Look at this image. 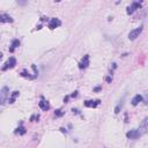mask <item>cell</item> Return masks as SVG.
Segmentation results:
<instances>
[{
	"mask_svg": "<svg viewBox=\"0 0 148 148\" xmlns=\"http://www.w3.org/2000/svg\"><path fill=\"white\" fill-rule=\"evenodd\" d=\"M15 65H16V60H15V58L11 57V58L5 62V65L3 66V71H7L8 68H13Z\"/></svg>",
	"mask_w": 148,
	"mask_h": 148,
	"instance_id": "6da1fadb",
	"label": "cell"
},
{
	"mask_svg": "<svg viewBox=\"0 0 148 148\" xmlns=\"http://www.w3.org/2000/svg\"><path fill=\"white\" fill-rule=\"evenodd\" d=\"M142 26H140L139 28H135L134 30H132L130 34H129V38L131 39V40H134L137 37H139V35L141 34V31H142Z\"/></svg>",
	"mask_w": 148,
	"mask_h": 148,
	"instance_id": "7a4b0ae2",
	"label": "cell"
},
{
	"mask_svg": "<svg viewBox=\"0 0 148 148\" xmlns=\"http://www.w3.org/2000/svg\"><path fill=\"white\" fill-rule=\"evenodd\" d=\"M140 135H141V132L139 130H131L130 132H127V134H126V137H127L129 139H132V140L138 139Z\"/></svg>",
	"mask_w": 148,
	"mask_h": 148,
	"instance_id": "3957f363",
	"label": "cell"
},
{
	"mask_svg": "<svg viewBox=\"0 0 148 148\" xmlns=\"http://www.w3.org/2000/svg\"><path fill=\"white\" fill-rule=\"evenodd\" d=\"M7 96H8V87H3L1 92H0V102H1L3 105L5 104Z\"/></svg>",
	"mask_w": 148,
	"mask_h": 148,
	"instance_id": "277c9868",
	"label": "cell"
},
{
	"mask_svg": "<svg viewBox=\"0 0 148 148\" xmlns=\"http://www.w3.org/2000/svg\"><path fill=\"white\" fill-rule=\"evenodd\" d=\"M89 65V56L88 54H86V56H83V58L81 59V61H80V64H79V68H86L87 66Z\"/></svg>",
	"mask_w": 148,
	"mask_h": 148,
	"instance_id": "5b68a950",
	"label": "cell"
},
{
	"mask_svg": "<svg viewBox=\"0 0 148 148\" xmlns=\"http://www.w3.org/2000/svg\"><path fill=\"white\" fill-rule=\"evenodd\" d=\"M139 131L141 132V134L145 133V132H148V117H146V118L142 120V123H141V125H140Z\"/></svg>",
	"mask_w": 148,
	"mask_h": 148,
	"instance_id": "8992f818",
	"label": "cell"
},
{
	"mask_svg": "<svg viewBox=\"0 0 148 148\" xmlns=\"http://www.w3.org/2000/svg\"><path fill=\"white\" fill-rule=\"evenodd\" d=\"M141 7V4L140 3H133L130 7H127V14H133L137 9H139Z\"/></svg>",
	"mask_w": 148,
	"mask_h": 148,
	"instance_id": "52a82bcc",
	"label": "cell"
},
{
	"mask_svg": "<svg viewBox=\"0 0 148 148\" xmlns=\"http://www.w3.org/2000/svg\"><path fill=\"white\" fill-rule=\"evenodd\" d=\"M100 103H101L100 100H95V101H86V102H84V105H86L87 108H96Z\"/></svg>",
	"mask_w": 148,
	"mask_h": 148,
	"instance_id": "ba28073f",
	"label": "cell"
},
{
	"mask_svg": "<svg viewBox=\"0 0 148 148\" xmlns=\"http://www.w3.org/2000/svg\"><path fill=\"white\" fill-rule=\"evenodd\" d=\"M60 25H61V22H60L58 19H51V21L49 22V28L50 29H54V28L59 27Z\"/></svg>",
	"mask_w": 148,
	"mask_h": 148,
	"instance_id": "9c48e42d",
	"label": "cell"
},
{
	"mask_svg": "<svg viewBox=\"0 0 148 148\" xmlns=\"http://www.w3.org/2000/svg\"><path fill=\"white\" fill-rule=\"evenodd\" d=\"M0 22H1V23L13 22V19L9 15H7V14H1V15H0Z\"/></svg>",
	"mask_w": 148,
	"mask_h": 148,
	"instance_id": "30bf717a",
	"label": "cell"
},
{
	"mask_svg": "<svg viewBox=\"0 0 148 148\" xmlns=\"http://www.w3.org/2000/svg\"><path fill=\"white\" fill-rule=\"evenodd\" d=\"M39 108H40L42 110L46 111V110L50 109V104H49V102H46V101H44V100H42V101L39 102Z\"/></svg>",
	"mask_w": 148,
	"mask_h": 148,
	"instance_id": "8fae6325",
	"label": "cell"
},
{
	"mask_svg": "<svg viewBox=\"0 0 148 148\" xmlns=\"http://www.w3.org/2000/svg\"><path fill=\"white\" fill-rule=\"evenodd\" d=\"M140 102H142V96L141 95H135L133 98H132V105H134V107H135V105H138Z\"/></svg>",
	"mask_w": 148,
	"mask_h": 148,
	"instance_id": "7c38bea8",
	"label": "cell"
},
{
	"mask_svg": "<svg viewBox=\"0 0 148 148\" xmlns=\"http://www.w3.org/2000/svg\"><path fill=\"white\" fill-rule=\"evenodd\" d=\"M19 45H20V40H19V39H14V40H13V43H12L11 52H13V51H14V49H15V48H17Z\"/></svg>",
	"mask_w": 148,
	"mask_h": 148,
	"instance_id": "4fadbf2b",
	"label": "cell"
},
{
	"mask_svg": "<svg viewBox=\"0 0 148 148\" xmlns=\"http://www.w3.org/2000/svg\"><path fill=\"white\" fill-rule=\"evenodd\" d=\"M123 104H124V98H121L120 103H118V105L116 107V109H115V112H116V113H119V111H120V109H121V107H123Z\"/></svg>",
	"mask_w": 148,
	"mask_h": 148,
	"instance_id": "5bb4252c",
	"label": "cell"
},
{
	"mask_svg": "<svg viewBox=\"0 0 148 148\" xmlns=\"http://www.w3.org/2000/svg\"><path fill=\"white\" fill-rule=\"evenodd\" d=\"M19 92H14L13 94H12V96H11V98H9V103H14V101H15V98L19 96Z\"/></svg>",
	"mask_w": 148,
	"mask_h": 148,
	"instance_id": "9a60e30c",
	"label": "cell"
},
{
	"mask_svg": "<svg viewBox=\"0 0 148 148\" xmlns=\"http://www.w3.org/2000/svg\"><path fill=\"white\" fill-rule=\"evenodd\" d=\"M16 133H20V134H25V133H26V130H25V127H22V126H21V127H19V129H17V131H16Z\"/></svg>",
	"mask_w": 148,
	"mask_h": 148,
	"instance_id": "2e32d148",
	"label": "cell"
},
{
	"mask_svg": "<svg viewBox=\"0 0 148 148\" xmlns=\"http://www.w3.org/2000/svg\"><path fill=\"white\" fill-rule=\"evenodd\" d=\"M105 80H107L108 83H110V82L112 81V76H107V78H105Z\"/></svg>",
	"mask_w": 148,
	"mask_h": 148,
	"instance_id": "e0dca14e",
	"label": "cell"
},
{
	"mask_svg": "<svg viewBox=\"0 0 148 148\" xmlns=\"http://www.w3.org/2000/svg\"><path fill=\"white\" fill-rule=\"evenodd\" d=\"M61 115H62L61 110H57V111H56V116H58V117H59V116H61Z\"/></svg>",
	"mask_w": 148,
	"mask_h": 148,
	"instance_id": "ac0fdd59",
	"label": "cell"
},
{
	"mask_svg": "<svg viewBox=\"0 0 148 148\" xmlns=\"http://www.w3.org/2000/svg\"><path fill=\"white\" fill-rule=\"evenodd\" d=\"M143 102H145V104H148V95L145 97V101H143Z\"/></svg>",
	"mask_w": 148,
	"mask_h": 148,
	"instance_id": "d6986e66",
	"label": "cell"
},
{
	"mask_svg": "<svg viewBox=\"0 0 148 148\" xmlns=\"http://www.w3.org/2000/svg\"><path fill=\"white\" fill-rule=\"evenodd\" d=\"M98 90H101V87H97V88H95V92H98Z\"/></svg>",
	"mask_w": 148,
	"mask_h": 148,
	"instance_id": "ffe728a7",
	"label": "cell"
},
{
	"mask_svg": "<svg viewBox=\"0 0 148 148\" xmlns=\"http://www.w3.org/2000/svg\"><path fill=\"white\" fill-rule=\"evenodd\" d=\"M64 101L67 103V101H68V96H67V97H65V98H64Z\"/></svg>",
	"mask_w": 148,
	"mask_h": 148,
	"instance_id": "44dd1931",
	"label": "cell"
}]
</instances>
